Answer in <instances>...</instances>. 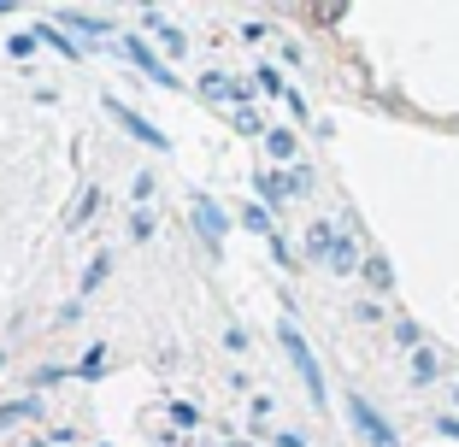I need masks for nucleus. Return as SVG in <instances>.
Instances as JSON below:
<instances>
[{"instance_id":"obj_2","label":"nucleus","mask_w":459,"mask_h":447,"mask_svg":"<svg viewBox=\"0 0 459 447\" xmlns=\"http://www.w3.org/2000/svg\"><path fill=\"white\" fill-rule=\"evenodd\" d=\"M348 418H353V430H359L371 447H401V435L389 430V418H383V412L371 407L365 394H348Z\"/></svg>"},{"instance_id":"obj_13","label":"nucleus","mask_w":459,"mask_h":447,"mask_svg":"<svg viewBox=\"0 0 459 447\" xmlns=\"http://www.w3.org/2000/svg\"><path fill=\"white\" fill-rule=\"evenodd\" d=\"M254 183H259V194H265L271 206H277V201H283V194H289V176H283V171H259Z\"/></svg>"},{"instance_id":"obj_20","label":"nucleus","mask_w":459,"mask_h":447,"mask_svg":"<svg viewBox=\"0 0 459 447\" xmlns=\"http://www.w3.org/2000/svg\"><path fill=\"white\" fill-rule=\"evenodd\" d=\"M82 377H100V371H107V348H89V353H82Z\"/></svg>"},{"instance_id":"obj_8","label":"nucleus","mask_w":459,"mask_h":447,"mask_svg":"<svg viewBox=\"0 0 459 447\" xmlns=\"http://www.w3.org/2000/svg\"><path fill=\"white\" fill-rule=\"evenodd\" d=\"M359 265H365V259H359V247H353V236H342V242H336V254H330V271H342V277H348V271H359Z\"/></svg>"},{"instance_id":"obj_26","label":"nucleus","mask_w":459,"mask_h":447,"mask_svg":"<svg viewBox=\"0 0 459 447\" xmlns=\"http://www.w3.org/2000/svg\"><path fill=\"white\" fill-rule=\"evenodd\" d=\"M230 447H254V442H230Z\"/></svg>"},{"instance_id":"obj_17","label":"nucleus","mask_w":459,"mask_h":447,"mask_svg":"<svg viewBox=\"0 0 459 447\" xmlns=\"http://www.w3.org/2000/svg\"><path fill=\"white\" fill-rule=\"evenodd\" d=\"M254 82H259V89H265V95H283V100H289L283 77H277V71H271V65H259V71H254Z\"/></svg>"},{"instance_id":"obj_27","label":"nucleus","mask_w":459,"mask_h":447,"mask_svg":"<svg viewBox=\"0 0 459 447\" xmlns=\"http://www.w3.org/2000/svg\"><path fill=\"white\" fill-rule=\"evenodd\" d=\"M30 447H41V442H30Z\"/></svg>"},{"instance_id":"obj_23","label":"nucleus","mask_w":459,"mask_h":447,"mask_svg":"<svg viewBox=\"0 0 459 447\" xmlns=\"http://www.w3.org/2000/svg\"><path fill=\"white\" fill-rule=\"evenodd\" d=\"M171 418L183 424V430H195V424H201V412H195V407H183V400H177V407H171Z\"/></svg>"},{"instance_id":"obj_4","label":"nucleus","mask_w":459,"mask_h":447,"mask_svg":"<svg viewBox=\"0 0 459 447\" xmlns=\"http://www.w3.org/2000/svg\"><path fill=\"white\" fill-rule=\"evenodd\" d=\"M107 112H112V118L124 124V130H130L135 142H153V148H165V136H160V130H153V124L142 118V112H130V107H124V100H107Z\"/></svg>"},{"instance_id":"obj_1","label":"nucleus","mask_w":459,"mask_h":447,"mask_svg":"<svg viewBox=\"0 0 459 447\" xmlns=\"http://www.w3.org/2000/svg\"><path fill=\"white\" fill-rule=\"evenodd\" d=\"M277 336H283V353H289V359H295V371H300V383H307V394H312V400H318V407H325V371H318V359H312L307 336H300L295 324H283V330H277Z\"/></svg>"},{"instance_id":"obj_16","label":"nucleus","mask_w":459,"mask_h":447,"mask_svg":"<svg viewBox=\"0 0 459 447\" xmlns=\"http://www.w3.org/2000/svg\"><path fill=\"white\" fill-rule=\"evenodd\" d=\"M265 148H271V159H295V136H289V130H271Z\"/></svg>"},{"instance_id":"obj_5","label":"nucleus","mask_w":459,"mask_h":447,"mask_svg":"<svg viewBox=\"0 0 459 447\" xmlns=\"http://www.w3.org/2000/svg\"><path fill=\"white\" fill-rule=\"evenodd\" d=\"M201 95L212 100V107H236V100H242V82L224 77V71H212V77H201Z\"/></svg>"},{"instance_id":"obj_7","label":"nucleus","mask_w":459,"mask_h":447,"mask_svg":"<svg viewBox=\"0 0 459 447\" xmlns=\"http://www.w3.org/2000/svg\"><path fill=\"white\" fill-rule=\"evenodd\" d=\"M130 59H135L142 71H148V77L160 82V89H177V77H171V71L160 65V59H153V47H148V41H130Z\"/></svg>"},{"instance_id":"obj_3","label":"nucleus","mask_w":459,"mask_h":447,"mask_svg":"<svg viewBox=\"0 0 459 447\" xmlns=\"http://www.w3.org/2000/svg\"><path fill=\"white\" fill-rule=\"evenodd\" d=\"M195 230L206 236V247H212V254H218V242H224V230H230V218L218 212V201H206V194L195 201Z\"/></svg>"},{"instance_id":"obj_22","label":"nucleus","mask_w":459,"mask_h":447,"mask_svg":"<svg viewBox=\"0 0 459 447\" xmlns=\"http://www.w3.org/2000/svg\"><path fill=\"white\" fill-rule=\"evenodd\" d=\"M247 230H259V236H271V212H265V206H247Z\"/></svg>"},{"instance_id":"obj_15","label":"nucleus","mask_w":459,"mask_h":447,"mask_svg":"<svg viewBox=\"0 0 459 447\" xmlns=\"http://www.w3.org/2000/svg\"><path fill=\"white\" fill-rule=\"evenodd\" d=\"M59 24L82 30V36H100V30H107V24H100V18H89V13H71V6H65V13H59Z\"/></svg>"},{"instance_id":"obj_25","label":"nucleus","mask_w":459,"mask_h":447,"mask_svg":"<svg viewBox=\"0 0 459 447\" xmlns=\"http://www.w3.org/2000/svg\"><path fill=\"white\" fill-rule=\"evenodd\" d=\"M436 430H442V435H459V418H436Z\"/></svg>"},{"instance_id":"obj_11","label":"nucleus","mask_w":459,"mask_h":447,"mask_svg":"<svg viewBox=\"0 0 459 447\" xmlns=\"http://www.w3.org/2000/svg\"><path fill=\"white\" fill-rule=\"evenodd\" d=\"M95 206H100V189H82V194H77V206H71V218H65V224H71V230H82V224L95 218Z\"/></svg>"},{"instance_id":"obj_21","label":"nucleus","mask_w":459,"mask_h":447,"mask_svg":"<svg viewBox=\"0 0 459 447\" xmlns=\"http://www.w3.org/2000/svg\"><path fill=\"white\" fill-rule=\"evenodd\" d=\"M394 336H401V341H406V348H412V353L424 348V336H419V324H412V318H401V324H394Z\"/></svg>"},{"instance_id":"obj_19","label":"nucleus","mask_w":459,"mask_h":447,"mask_svg":"<svg viewBox=\"0 0 459 447\" xmlns=\"http://www.w3.org/2000/svg\"><path fill=\"white\" fill-rule=\"evenodd\" d=\"M36 400H13V407H0V424H18V418H36Z\"/></svg>"},{"instance_id":"obj_14","label":"nucleus","mask_w":459,"mask_h":447,"mask_svg":"<svg viewBox=\"0 0 459 447\" xmlns=\"http://www.w3.org/2000/svg\"><path fill=\"white\" fill-rule=\"evenodd\" d=\"M148 24L160 30V41H165V47H171V54H183V47H189V36H183V30H177V24H165L160 13H148Z\"/></svg>"},{"instance_id":"obj_18","label":"nucleus","mask_w":459,"mask_h":447,"mask_svg":"<svg viewBox=\"0 0 459 447\" xmlns=\"http://www.w3.org/2000/svg\"><path fill=\"white\" fill-rule=\"evenodd\" d=\"M236 130H242V136H259V130H265V118H259L254 107H236Z\"/></svg>"},{"instance_id":"obj_9","label":"nucleus","mask_w":459,"mask_h":447,"mask_svg":"<svg viewBox=\"0 0 459 447\" xmlns=\"http://www.w3.org/2000/svg\"><path fill=\"white\" fill-rule=\"evenodd\" d=\"M442 377V359H436V348H419L412 353V383H436Z\"/></svg>"},{"instance_id":"obj_6","label":"nucleus","mask_w":459,"mask_h":447,"mask_svg":"<svg viewBox=\"0 0 459 447\" xmlns=\"http://www.w3.org/2000/svg\"><path fill=\"white\" fill-rule=\"evenodd\" d=\"M336 242H342V230L330 224V218H318V224L307 230V254H312V259H325V265H330V254H336Z\"/></svg>"},{"instance_id":"obj_10","label":"nucleus","mask_w":459,"mask_h":447,"mask_svg":"<svg viewBox=\"0 0 459 447\" xmlns=\"http://www.w3.org/2000/svg\"><path fill=\"white\" fill-rule=\"evenodd\" d=\"M359 271H365V283H371V288H394V271H389V259H383V254H371Z\"/></svg>"},{"instance_id":"obj_12","label":"nucleus","mask_w":459,"mask_h":447,"mask_svg":"<svg viewBox=\"0 0 459 447\" xmlns=\"http://www.w3.org/2000/svg\"><path fill=\"white\" fill-rule=\"evenodd\" d=\"M107 271H112V254H95V259H89V271H82V295H95V288L107 283Z\"/></svg>"},{"instance_id":"obj_24","label":"nucleus","mask_w":459,"mask_h":447,"mask_svg":"<svg viewBox=\"0 0 459 447\" xmlns=\"http://www.w3.org/2000/svg\"><path fill=\"white\" fill-rule=\"evenodd\" d=\"M277 447H307V442H300L295 430H283V435H277Z\"/></svg>"}]
</instances>
